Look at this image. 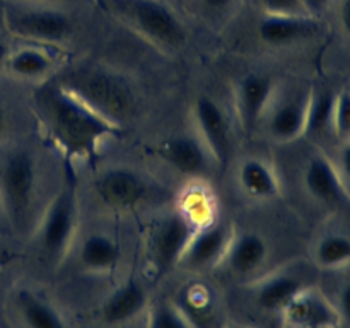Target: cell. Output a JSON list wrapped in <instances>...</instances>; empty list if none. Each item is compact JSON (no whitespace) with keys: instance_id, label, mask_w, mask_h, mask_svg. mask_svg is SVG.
Wrapping results in <instances>:
<instances>
[{"instance_id":"cell-1","label":"cell","mask_w":350,"mask_h":328,"mask_svg":"<svg viewBox=\"0 0 350 328\" xmlns=\"http://www.w3.org/2000/svg\"><path fill=\"white\" fill-rule=\"evenodd\" d=\"M38 108L55 144L79 159L94 156L103 140L120 130L65 85H51L41 91Z\"/></svg>"},{"instance_id":"cell-2","label":"cell","mask_w":350,"mask_h":328,"mask_svg":"<svg viewBox=\"0 0 350 328\" xmlns=\"http://www.w3.org/2000/svg\"><path fill=\"white\" fill-rule=\"evenodd\" d=\"M123 24L163 51H178L187 44L188 29L180 12L164 0H108Z\"/></svg>"},{"instance_id":"cell-3","label":"cell","mask_w":350,"mask_h":328,"mask_svg":"<svg viewBox=\"0 0 350 328\" xmlns=\"http://www.w3.org/2000/svg\"><path fill=\"white\" fill-rule=\"evenodd\" d=\"M38 195V166L24 147H12L0 156V208L12 231L27 226Z\"/></svg>"},{"instance_id":"cell-4","label":"cell","mask_w":350,"mask_h":328,"mask_svg":"<svg viewBox=\"0 0 350 328\" xmlns=\"http://www.w3.org/2000/svg\"><path fill=\"white\" fill-rule=\"evenodd\" d=\"M2 19L12 36L43 44L64 43L75 29L70 14L46 0H3Z\"/></svg>"},{"instance_id":"cell-5","label":"cell","mask_w":350,"mask_h":328,"mask_svg":"<svg viewBox=\"0 0 350 328\" xmlns=\"http://www.w3.org/2000/svg\"><path fill=\"white\" fill-rule=\"evenodd\" d=\"M64 85L118 126L130 118L135 109V96L130 85L108 70L88 68L75 74L70 82Z\"/></svg>"},{"instance_id":"cell-6","label":"cell","mask_w":350,"mask_h":328,"mask_svg":"<svg viewBox=\"0 0 350 328\" xmlns=\"http://www.w3.org/2000/svg\"><path fill=\"white\" fill-rule=\"evenodd\" d=\"M77 229V200L70 188H62L38 221L36 243L46 258L58 262L70 249Z\"/></svg>"},{"instance_id":"cell-7","label":"cell","mask_w":350,"mask_h":328,"mask_svg":"<svg viewBox=\"0 0 350 328\" xmlns=\"http://www.w3.org/2000/svg\"><path fill=\"white\" fill-rule=\"evenodd\" d=\"M311 89L286 87L273 94L260 125L279 144H289L304 135Z\"/></svg>"},{"instance_id":"cell-8","label":"cell","mask_w":350,"mask_h":328,"mask_svg":"<svg viewBox=\"0 0 350 328\" xmlns=\"http://www.w3.org/2000/svg\"><path fill=\"white\" fill-rule=\"evenodd\" d=\"M94 191L96 197L106 207L115 210H129L147 197L149 184L130 167L113 166L98 174L94 181Z\"/></svg>"},{"instance_id":"cell-9","label":"cell","mask_w":350,"mask_h":328,"mask_svg":"<svg viewBox=\"0 0 350 328\" xmlns=\"http://www.w3.org/2000/svg\"><path fill=\"white\" fill-rule=\"evenodd\" d=\"M197 231L198 229L181 212L174 210L164 215L150 236V253L154 263L159 269H171L178 265Z\"/></svg>"},{"instance_id":"cell-10","label":"cell","mask_w":350,"mask_h":328,"mask_svg":"<svg viewBox=\"0 0 350 328\" xmlns=\"http://www.w3.org/2000/svg\"><path fill=\"white\" fill-rule=\"evenodd\" d=\"M193 122L195 132L215 163L224 164L231 149V123L224 108L211 96H198L193 102Z\"/></svg>"},{"instance_id":"cell-11","label":"cell","mask_w":350,"mask_h":328,"mask_svg":"<svg viewBox=\"0 0 350 328\" xmlns=\"http://www.w3.org/2000/svg\"><path fill=\"white\" fill-rule=\"evenodd\" d=\"M279 314L286 328H342L340 314L335 303H332L321 290L310 286L301 290Z\"/></svg>"},{"instance_id":"cell-12","label":"cell","mask_w":350,"mask_h":328,"mask_svg":"<svg viewBox=\"0 0 350 328\" xmlns=\"http://www.w3.org/2000/svg\"><path fill=\"white\" fill-rule=\"evenodd\" d=\"M321 29V19L311 16H272L260 14L256 36L265 46L289 48L310 41Z\"/></svg>"},{"instance_id":"cell-13","label":"cell","mask_w":350,"mask_h":328,"mask_svg":"<svg viewBox=\"0 0 350 328\" xmlns=\"http://www.w3.org/2000/svg\"><path fill=\"white\" fill-rule=\"evenodd\" d=\"M234 228L229 222H212L204 229H198L185 249L180 263L191 270L214 269L221 265L229 248Z\"/></svg>"},{"instance_id":"cell-14","label":"cell","mask_w":350,"mask_h":328,"mask_svg":"<svg viewBox=\"0 0 350 328\" xmlns=\"http://www.w3.org/2000/svg\"><path fill=\"white\" fill-rule=\"evenodd\" d=\"M161 156L178 173L188 178H204L215 164L207 146L195 133H178L161 146Z\"/></svg>"},{"instance_id":"cell-15","label":"cell","mask_w":350,"mask_h":328,"mask_svg":"<svg viewBox=\"0 0 350 328\" xmlns=\"http://www.w3.org/2000/svg\"><path fill=\"white\" fill-rule=\"evenodd\" d=\"M303 183L308 193L325 205H344L350 191L338 167L325 154H314L304 164Z\"/></svg>"},{"instance_id":"cell-16","label":"cell","mask_w":350,"mask_h":328,"mask_svg":"<svg viewBox=\"0 0 350 328\" xmlns=\"http://www.w3.org/2000/svg\"><path fill=\"white\" fill-rule=\"evenodd\" d=\"M277 91V82L265 74H246L239 79L236 85L234 101L238 120L246 130L260 125L273 94Z\"/></svg>"},{"instance_id":"cell-17","label":"cell","mask_w":350,"mask_h":328,"mask_svg":"<svg viewBox=\"0 0 350 328\" xmlns=\"http://www.w3.org/2000/svg\"><path fill=\"white\" fill-rule=\"evenodd\" d=\"M306 287V282L299 273L291 270H277L255 282L253 297L263 310L280 313Z\"/></svg>"},{"instance_id":"cell-18","label":"cell","mask_w":350,"mask_h":328,"mask_svg":"<svg viewBox=\"0 0 350 328\" xmlns=\"http://www.w3.org/2000/svg\"><path fill=\"white\" fill-rule=\"evenodd\" d=\"M267 256L269 245L262 234L253 231L234 232L221 265L234 275H250L262 269Z\"/></svg>"},{"instance_id":"cell-19","label":"cell","mask_w":350,"mask_h":328,"mask_svg":"<svg viewBox=\"0 0 350 328\" xmlns=\"http://www.w3.org/2000/svg\"><path fill=\"white\" fill-rule=\"evenodd\" d=\"M239 190L252 200H273L280 195V180L275 167L263 157H246L238 167Z\"/></svg>"},{"instance_id":"cell-20","label":"cell","mask_w":350,"mask_h":328,"mask_svg":"<svg viewBox=\"0 0 350 328\" xmlns=\"http://www.w3.org/2000/svg\"><path fill=\"white\" fill-rule=\"evenodd\" d=\"M147 301L149 297L142 284L137 280H126L106 297L99 314L106 325L115 327V325L129 323L147 310Z\"/></svg>"},{"instance_id":"cell-21","label":"cell","mask_w":350,"mask_h":328,"mask_svg":"<svg viewBox=\"0 0 350 328\" xmlns=\"http://www.w3.org/2000/svg\"><path fill=\"white\" fill-rule=\"evenodd\" d=\"M14 304L24 328H68L60 311L34 290L19 289Z\"/></svg>"},{"instance_id":"cell-22","label":"cell","mask_w":350,"mask_h":328,"mask_svg":"<svg viewBox=\"0 0 350 328\" xmlns=\"http://www.w3.org/2000/svg\"><path fill=\"white\" fill-rule=\"evenodd\" d=\"M120 260H122V249L111 236L103 234V232H91L82 241L79 262L85 272L105 275L118 266Z\"/></svg>"},{"instance_id":"cell-23","label":"cell","mask_w":350,"mask_h":328,"mask_svg":"<svg viewBox=\"0 0 350 328\" xmlns=\"http://www.w3.org/2000/svg\"><path fill=\"white\" fill-rule=\"evenodd\" d=\"M3 68L14 77L34 81V79H43L53 68V58L44 48L26 44L10 50Z\"/></svg>"},{"instance_id":"cell-24","label":"cell","mask_w":350,"mask_h":328,"mask_svg":"<svg viewBox=\"0 0 350 328\" xmlns=\"http://www.w3.org/2000/svg\"><path fill=\"white\" fill-rule=\"evenodd\" d=\"M215 198L211 188L204 183H191L181 193L178 212L185 215L197 229H204L215 222Z\"/></svg>"},{"instance_id":"cell-25","label":"cell","mask_w":350,"mask_h":328,"mask_svg":"<svg viewBox=\"0 0 350 328\" xmlns=\"http://www.w3.org/2000/svg\"><path fill=\"white\" fill-rule=\"evenodd\" d=\"M335 98H337V92L328 87L311 89L304 135L321 137L325 133L332 132Z\"/></svg>"},{"instance_id":"cell-26","label":"cell","mask_w":350,"mask_h":328,"mask_svg":"<svg viewBox=\"0 0 350 328\" xmlns=\"http://www.w3.org/2000/svg\"><path fill=\"white\" fill-rule=\"evenodd\" d=\"M313 260L320 269L334 270L350 263V236L330 232L321 236L313 249Z\"/></svg>"},{"instance_id":"cell-27","label":"cell","mask_w":350,"mask_h":328,"mask_svg":"<svg viewBox=\"0 0 350 328\" xmlns=\"http://www.w3.org/2000/svg\"><path fill=\"white\" fill-rule=\"evenodd\" d=\"M147 328H195L181 308L170 301H159L149 308Z\"/></svg>"},{"instance_id":"cell-28","label":"cell","mask_w":350,"mask_h":328,"mask_svg":"<svg viewBox=\"0 0 350 328\" xmlns=\"http://www.w3.org/2000/svg\"><path fill=\"white\" fill-rule=\"evenodd\" d=\"M260 14L272 16H310L303 0H250ZM313 17V16H311Z\"/></svg>"},{"instance_id":"cell-29","label":"cell","mask_w":350,"mask_h":328,"mask_svg":"<svg viewBox=\"0 0 350 328\" xmlns=\"http://www.w3.org/2000/svg\"><path fill=\"white\" fill-rule=\"evenodd\" d=\"M332 132L344 142L350 139V91L337 92Z\"/></svg>"},{"instance_id":"cell-30","label":"cell","mask_w":350,"mask_h":328,"mask_svg":"<svg viewBox=\"0 0 350 328\" xmlns=\"http://www.w3.org/2000/svg\"><path fill=\"white\" fill-rule=\"evenodd\" d=\"M239 0H191L190 5L197 7L200 16H204L207 20L217 23L224 20L238 9Z\"/></svg>"},{"instance_id":"cell-31","label":"cell","mask_w":350,"mask_h":328,"mask_svg":"<svg viewBox=\"0 0 350 328\" xmlns=\"http://www.w3.org/2000/svg\"><path fill=\"white\" fill-rule=\"evenodd\" d=\"M335 306H337L338 314H340L342 328H344V325L350 327V280L345 282L344 286L340 287V290H338V297Z\"/></svg>"},{"instance_id":"cell-32","label":"cell","mask_w":350,"mask_h":328,"mask_svg":"<svg viewBox=\"0 0 350 328\" xmlns=\"http://www.w3.org/2000/svg\"><path fill=\"white\" fill-rule=\"evenodd\" d=\"M335 10H337V19L342 31L350 36V0H334Z\"/></svg>"},{"instance_id":"cell-33","label":"cell","mask_w":350,"mask_h":328,"mask_svg":"<svg viewBox=\"0 0 350 328\" xmlns=\"http://www.w3.org/2000/svg\"><path fill=\"white\" fill-rule=\"evenodd\" d=\"M338 171L340 176L344 178L345 184H350V139L345 140L344 146L340 149V156H338Z\"/></svg>"},{"instance_id":"cell-34","label":"cell","mask_w":350,"mask_h":328,"mask_svg":"<svg viewBox=\"0 0 350 328\" xmlns=\"http://www.w3.org/2000/svg\"><path fill=\"white\" fill-rule=\"evenodd\" d=\"M303 3L310 16L321 19V16L334 5V0H303Z\"/></svg>"},{"instance_id":"cell-35","label":"cell","mask_w":350,"mask_h":328,"mask_svg":"<svg viewBox=\"0 0 350 328\" xmlns=\"http://www.w3.org/2000/svg\"><path fill=\"white\" fill-rule=\"evenodd\" d=\"M10 50H12V48L9 46V43L0 38V67H3V65H5V60H7V57H9Z\"/></svg>"},{"instance_id":"cell-36","label":"cell","mask_w":350,"mask_h":328,"mask_svg":"<svg viewBox=\"0 0 350 328\" xmlns=\"http://www.w3.org/2000/svg\"><path fill=\"white\" fill-rule=\"evenodd\" d=\"M164 2L170 3L171 7H174V9H183V7H188L190 5L191 0H164Z\"/></svg>"},{"instance_id":"cell-37","label":"cell","mask_w":350,"mask_h":328,"mask_svg":"<svg viewBox=\"0 0 350 328\" xmlns=\"http://www.w3.org/2000/svg\"><path fill=\"white\" fill-rule=\"evenodd\" d=\"M5 118H7V111H5V105H3L2 98H0V128L5 125Z\"/></svg>"},{"instance_id":"cell-38","label":"cell","mask_w":350,"mask_h":328,"mask_svg":"<svg viewBox=\"0 0 350 328\" xmlns=\"http://www.w3.org/2000/svg\"><path fill=\"white\" fill-rule=\"evenodd\" d=\"M9 260V251H7L5 248H3V245L0 243V265H2L3 262H7Z\"/></svg>"},{"instance_id":"cell-39","label":"cell","mask_w":350,"mask_h":328,"mask_svg":"<svg viewBox=\"0 0 350 328\" xmlns=\"http://www.w3.org/2000/svg\"><path fill=\"white\" fill-rule=\"evenodd\" d=\"M5 229H9V226H7L5 217H3V214H2V208H0V234H2Z\"/></svg>"},{"instance_id":"cell-40","label":"cell","mask_w":350,"mask_h":328,"mask_svg":"<svg viewBox=\"0 0 350 328\" xmlns=\"http://www.w3.org/2000/svg\"><path fill=\"white\" fill-rule=\"evenodd\" d=\"M224 328H250V327H245V325H238V323H231V325H226Z\"/></svg>"},{"instance_id":"cell-41","label":"cell","mask_w":350,"mask_h":328,"mask_svg":"<svg viewBox=\"0 0 350 328\" xmlns=\"http://www.w3.org/2000/svg\"><path fill=\"white\" fill-rule=\"evenodd\" d=\"M314 328H340V327H314Z\"/></svg>"},{"instance_id":"cell-42","label":"cell","mask_w":350,"mask_h":328,"mask_svg":"<svg viewBox=\"0 0 350 328\" xmlns=\"http://www.w3.org/2000/svg\"><path fill=\"white\" fill-rule=\"evenodd\" d=\"M0 279H2V265H0Z\"/></svg>"}]
</instances>
